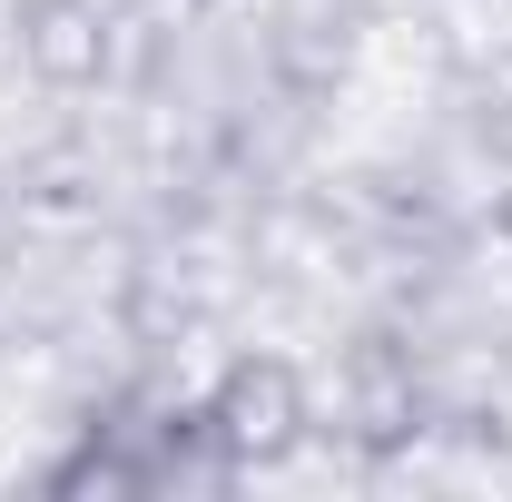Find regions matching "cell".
<instances>
[{
  "mask_svg": "<svg viewBox=\"0 0 512 502\" xmlns=\"http://www.w3.org/2000/svg\"><path fill=\"white\" fill-rule=\"evenodd\" d=\"M306 424H316V404H306V375H296L286 355H237L227 375L197 394V434H207L217 483L276 473V463L306 443Z\"/></svg>",
  "mask_w": 512,
  "mask_h": 502,
  "instance_id": "cell-1",
  "label": "cell"
}]
</instances>
